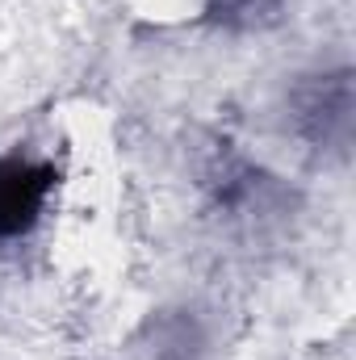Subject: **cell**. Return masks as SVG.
I'll return each mask as SVG.
<instances>
[{"instance_id": "obj_1", "label": "cell", "mask_w": 356, "mask_h": 360, "mask_svg": "<svg viewBox=\"0 0 356 360\" xmlns=\"http://www.w3.org/2000/svg\"><path fill=\"white\" fill-rule=\"evenodd\" d=\"M55 168L25 155H0V243L25 239L55 193Z\"/></svg>"}, {"instance_id": "obj_3", "label": "cell", "mask_w": 356, "mask_h": 360, "mask_svg": "<svg viewBox=\"0 0 356 360\" xmlns=\"http://www.w3.org/2000/svg\"><path fill=\"white\" fill-rule=\"evenodd\" d=\"M268 8L272 0H210V13H218L222 21H256Z\"/></svg>"}, {"instance_id": "obj_2", "label": "cell", "mask_w": 356, "mask_h": 360, "mask_svg": "<svg viewBox=\"0 0 356 360\" xmlns=\"http://www.w3.org/2000/svg\"><path fill=\"white\" fill-rule=\"evenodd\" d=\"M298 122L302 130L323 143V147H348L352 139V84L348 72L340 76H319V84L310 92H302L298 101Z\"/></svg>"}]
</instances>
